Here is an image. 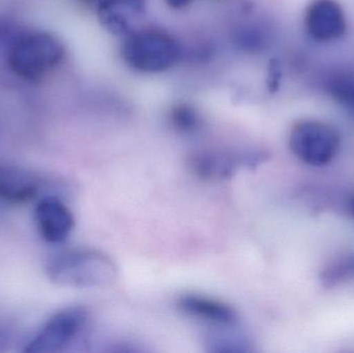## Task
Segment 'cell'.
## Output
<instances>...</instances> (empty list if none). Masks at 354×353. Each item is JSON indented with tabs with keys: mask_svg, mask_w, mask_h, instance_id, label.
<instances>
[{
	"mask_svg": "<svg viewBox=\"0 0 354 353\" xmlns=\"http://www.w3.org/2000/svg\"><path fill=\"white\" fill-rule=\"evenodd\" d=\"M237 47L248 53H260L268 45V35L255 25L243 27L234 35Z\"/></svg>",
	"mask_w": 354,
	"mask_h": 353,
	"instance_id": "15",
	"label": "cell"
},
{
	"mask_svg": "<svg viewBox=\"0 0 354 353\" xmlns=\"http://www.w3.org/2000/svg\"><path fill=\"white\" fill-rule=\"evenodd\" d=\"M48 276L60 285L105 287L118 279V267L108 255L88 249H74L56 255L48 265Z\"/></svg>",
	"mask_w": 354,
	"mask_h": 353,
	"instance_id": "1",
	"label": "cell"
},
{
	"mask_svg": "<svg viewBox=\"0 0 354 353\" xmlns=\"http://www.w3.org/2000/svg\"><path fill=\"white\" fill-rule=\"evenodd\" d=\"M88 319L86 309L68 307L54 314L27 344L25 352L53 353L64 352L77 339Z\"/></svg>",
	"mask_w": 354,
	"mask_h": 353,
	"instance_id": "5",
	"label": "cell"
},
{
	"mask_svg": "<svg viewBox=\"0 0 354 353\" xmlns=\"http://www.w3.org/2000/svg\"><path fill=\"white\" fill-rule=\"evenodd\" d=\"M268 75H270L268 81V88L270 91H276L281 79V68L278 60H272Z\"/></svg>",
	"mask_w": 354,
	"mask_h": 353,
	"instance_id": "16",
	"label": "cell"
},
{
	"mask_svg": "<svg viewBox=\"0 0 354 353\" xmlns=\"http://www.w3.org/2000/svg\"><path fill=\"white\" fill-rule=\"evenodd\" d=\"M266 151H199L189 155V166L196 176L205 180L232 178L241 168H254L268 160Z\"/></svg>",
	"mask_w": 354,
	"mask_h": 353,
	"instance_id": "6",
	"label": "cell"
},
{
	"mask_svg": "<svg viewBox=\"0 0 354 353\" xmlns=\"http://www.w3.org/2000/svg\"><path fill=\"white\" fill-rule=\"evenodd\" d=\"M147 0H99L97 19L108 32L127 37L138 29L147 14Z\"/></svg>",
	"mask_w": 354,
	"mask_h": 353,
	"instance_id": "8",
	"label": "cell"
},
{
	"mask_svg": "<svg viewBox=\"0 0 354 353\" xmlns=\"http://www.w3.org/2000/svg\"><path fill=\"white\" fill-rule=\"evenodd\" d=\"M324 91L343 109L354 115V70H336L324 77Z\"/></svg>",
	"mask_w": 354,
	"mask_h": 353,
	"instance_id": "12",
	"label": "cell"
},
{
	"mask_svg": "<svg viewBox=\"0 0 354 353\" xmlns=\"http://www.w3.org/2000/svg\"><path fill=\"white\" fill-rule=\"evenodd\" d=\"M319 280L322 285L328 289L354 281V253L337 257L328 263L320 273Z\"/></svg>",
	"mask_w": 354,
	"mask_h": 353,
	"instance_id": "13",
	"label": "cell"
},
{
	"mask_svg": "<svg viewBox=\"0 0 354 353\" xmlns=\"http://www.w3.org/2000/svg\"><path fill=\"white\" fill-rule=\"evenodd\" d=\"M35 221L46 242L59 244L70 236L75 220L72 211L57 197L47 196L35 207Z\"/></svg>",
	"mask_w": 354,
	"mask_h": 353,
	"instance_id": "9",
	"label": "cell"
},
{
	"mask_svg": "<svg viewBox=\"0 0 354 353\" xmlns=\"http://www.w3.org/2000/svg\"><path fill=\"white\" fill-rule=\"evenodd\" d=\"M345 207H346L347 213H348L354 219V193L347 197L346 202H345Z\"/></svg>",
	"mask_w": 354,
	"mask_h": 353,
	"instance_id": "18",
	"label": "cell"
},
{
	"mask_svg": "<svg viewBox=\"0 0 354 353\" xmlns=\"http://www.w3.org/2000/svg\"><path fill=\"white\" fill-rule=\"evenodd\" d=\"M340 144V135L336 128L318 120H299L289 133L291 151L313 167L330 164L338 155Z\"/></svg>",
	"mask_w": 354,
	"mask_h": 353,
	"instance_id": "4",
	"label": "cell"
},
{
	"mask_svg": "<svg viewBox=\"0 0 354 353\" xmlns=\"http://www.w3.org/2000/svg\"><path fill=\"white\" fill-rule=\"evenodd\" d=\"M165 1L170 8L181 10V8H187L193 0H165Z\"/></svg>",
	"mask_w": 354,
	"mask_h": 353,
	"instance_id": "17",
	"label": "cell"
},
{
	"mask_svg": "<svg viewBox=\"0 0 354 353\" xmlns=\"http://www.w3.org/2000/svg\"><path fill=\"white\" fill-rule=\"evenodd\" d=\"M177 307L189 316L218 327H232L239 319L232 307L207 296L185 294L179 298Z\"/></svg>",
	"mask_w": 354,
	"mask_h": 353,
	"instance_id": "11",
	"label": "cell"
},
{
	"mask_svg": "<svg viewBox=\"0 0 354 353\" xmlns=\"http://www.w3.org/2000/svg\"><path fill=\"white\" fill-rule=\"evenodd\" d=\"M64 55V44L56 35L35 31L15 41L8 54V64L18 76L35 80L59 66Z\"/></svg>",
	"mask_w": 354,
	"mask_h": 353,
	"instance_id": "3",
	"label": "cell"
},
{
	"mask_svg": "<svg viewBox=\"0 0 354 353\" xmlns=\"http://www.w3.org/2000/svg\"><path fill=\"white\" fill-rule=\"evenodd\" d=\"M183 49L176 37L157 28L137 29L124 37L122 57L127 66L145 74H159L174 68Z\"/></svg>",
	"mask_w": 354,
	"mask_h": 353,
	"instance_id": "2",
	"label": "cell"
},
{
	"mask_svg": "<svg viewBox=\"0 0 354 353\" xmlns=\"http://www.w3.org/2000/svg\"><path fill=\"white\" fill-rule=\"evenodd\" d=\"M305 26L314 41H337L346 32L344 10L336 0H313L306 10Z\"/></svg>",
	"mask_w": 354,
	"mask_h": 353,
	"instance_id": "7",
	"label": "cell"
},
{
	"mask_svg": "<svg viewBox=\"0 0 354 353\" xmlns=\"http://www.w3.org/2000/svg\"><path fill=\"white\" fill-rule=\"evenodd\" d=\"M39 176L17 166L0 164V201L20 204L32 200L41 190Z\"/></svg>",
	"mask_w": 354,
	"mask_h": 353,
	"instance_id": "10",
	"label": "cell"
},
{
	"mask_svg": "<svg viewBox=\"0 0 354 353\" xmlns=\"http://www.w3.org/2000/svg\"><path fill=\"white\" fill-rule=\"evenodd\" d=\"M170 120L176 132L187 136L197 134L202 128V117L199 112L187 103H178L171 108Z\"/></svg>",
	"mask_w": 354,
	"mask_h": 353,
	"instance_id": "14",
	"label": "cell"
}]
</instances>
